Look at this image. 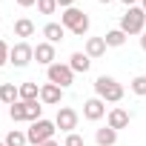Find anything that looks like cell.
Returning a JSON list of instances; mask_svg holds the SVG:
<instances>
[{
  "mask_svg": "<svg viewBox=\"0 0 146 146\" xmlns=\"http://www.w3.org/2000/svg\"><path fill=\"white\" fill-rule=\"evenodd\" d=\"M32 60H35V46H29L26 40H20V43L12 46V52H9V63H15L17 69H23V66H29Z\"/></svg>",
  "mask_w": 146,
  "mask_h": 146,
  "instance_id": "cell-6",
  "label": "cell"
},
{
  "mask_svg": "<svg viewBox=\"0 0 146 146\" xmlns=\"http://www.w3.org/2000/svg\"><path fill=\"white\" fill-rule=\"evenodd\" d=\"M15 35H17V37H32V35H35V23H32L29 17L15 20Z\"/></svg>",
  "mask_w": 146,
  "mask_h": 146,
  "instance_id": "cell-18",
  "label": "cell"
},
{
  "mask_svg": "<svg viewBox=\"0 0 146 146\" xmlns=\"http://www.w3.org/2000/svg\"><path fill=\"white\" fill-rule=\"evenodd\" d=\"M9 52H12V46H9L6 40H0V66L9 63Z\"/></svg>",
  "mask_w": 146,
  "mask_h": 146,
  "instance_id": "cell-26",
  "label": "cell"
},
{
  "mask_svg": "<svg viewBox=\"0 0 146 146\" xmlns=\"http://www.w3.org/2000/svg\"><path fill=\"white\" fill-rule=\"evenodd\" d=\"M6 146H26L29 143V137L23 135V132H17V129H12L9 135H6V140H3Z\"/></svg>",
  "mask_w": 146,
  "mask_h": 146,
  "instance_id": "cell-21",
  "label": "cell"
},
{
  "mask_svg": "<svg viewBox=\"0 0 146 146\" xmlns=\"http://www.w3.org/2000/svg\"><path fill=\"white\" fill-rule=\"evenodd\" d=\"M20 100H23V103L40 100V89H37V83H20Z\"/></svg>",
  "mask_w": 146,
  "mask_h": 146,
  "instance_id": "cell-17",
  "label": "cell"
},
{
  "mask_svg": "<svg viewBox=\"0 0 146 146\" xmlns=\"http://www.w3.org/2000/svg\"><path fill=\"white\" fill-rule=\"evenodd\" d=\"M140 9H143V12H146V0H140Z\"/></svg>",
  "mask_w": 146,
  "mask_h": 146,
  "instance_id": "cell-32",
  "label": "cell"
},
{
  "mask_svg": "<svg viewBox=\"0 0 146 146\" xmlns=\"http://www.w3.org/2000/svg\"><path fill=\"white\" fill-rule=\"evenodd\" d=\"M103 40H106V46H123V43H126V35H123L120 29H112V32L103 35Z\"/></svg>",
  "mask_w": 146,
  "mask_h": 146,
  "instance_id": "cell-20",
  "label": "cell"
},
{
  "mask_svg": "<svg viewBox=\"0 0 146 146\" xmlns=\"http://www.w3.org/2000/svg\"><path fill=\"white\" fill-rule=\"evenodd\" d=\"M57 6H63V9H72V6H75V0H57Z\"/></svg>",
  "mask_w": 146,
  "mask_h": 146,
  "instance_id": "cell-28",
  "label": "cell"
},
{
  "mask_svg": "<svg viewBox=\"0 0 146 146\" xmlns=\"http://www.w3.org/2000/svg\"><path fill=\"white\" fill-rule=\"evenodd\" d=\"M95 140H98V146H115L117 143V132L112 126H103V129L95 132Z\"/></svg>",
  "mask_w": 146,
  "mask_h": 146,
  "instance_id": "cell-15",
  "label": "cell"
},
{
  "mask_svg": "<svg viewBox=\"0 0 146 146\" xmlns=\"http://www.w3.org/2000/svg\"><path fill=\"white\" fill-rule=\"evenodd\" d=\"M98 3H112V0H98Z\"/></svg>",
  "mask_w": 146,
  "mask_h": 146,
  "instance_id": "cell-33",
  "label": "cell"
},
{
  "mask_svg": "<svg viewBox=\"0 0 146 146\" xmlns=\"http://www.w3.org/2000/svg\"><path fill=\"white\" fill-rule=\"evenodd\" d=\"M63 146H86V140H83V137H80L78 132H69V135H66V143H63Z\"/></svg>",
  "mask_w": 146,
  "mask_h": 146,
  "instance_id": "cell-25",
  "label": "cell"
},
{
  "mask_svg": "<svg viewBox=\"0 0 146 146\" xmlns=\"http://www.w3.org/2000/svg\"><path fill=\"white\" fill-rule=\"evenodd\" d=\"M132 92L140 95V98H146V75H137V78L132 80Z\"/></svg>",
  "mask_w": 146,
  "mask_h": 146,
  "instance_id": "cell-23",
  "label": "cell"
},
{
  "mask_svg": "<svg viewBox=\"0 0 146 146\" xmlns=\"http://www.w3.org/2000/svg\"><path fill=\"white\" fill-rule=\"evenodd\" d=\"M0 146H6V143H0Z\"/></svg>",
  "mask_w": 146,
  "mask_h": 146,
  "instance_id": "cell-34",
  "label": "cell"
},
{
  "mask_svg": "<svg viewBox=\"0 0 146 146\" xmlns=\"http://www.w3.org/2000/svg\"><path fill=\"white\" fill-rule=\"evenodd\" d=\"M106 126H112L115 132H117V129H126V126H129V112L120 109V106H115V109L109 112V123H106Z\"/></svg>",
  "mask_w": 146,
  "mask_h": 146,
  "instance_id": "cell-12",
  "label": "cell"
},
{
  "mask_svg": "<svg viewBox=\"0 0 146 146\" xmlns=\"http://www.w3.org/2000/svg\"><path fill=\"white\" fill-rule=\"evenodd\" d=\"M26 112H29V123H35V120H40V115H43V106H40L37 100H32V103H26Z\"/></svg>",
  "mask_w": 146,
  "mask_h": 146,
  "instance_id": "cell-22",
  "label": "cell"
},
{
  "mask_svg": "<svg viewBox=\"0 0 146 146\" xmlns=\"http://www.w3.org/2000/svg\"><path fill=\"white\" fill-rule=\"evenodd\" d=\"M69 66H72V72H80V75H86L89 66H92V57H89L86 52H75V54L69 57Z\"/></svg>",
  "mask_w": 146,
  "mask_h": 146,
  "instance_id": "cell-13",
  "label": "cell"
},
{
  "mask_svg": "<svg viewBox=\"0 0 146 146\" xmlns=\"http://www.w3.org/2000/svg\"><path fill=\"white\" fill-rule=\"evenodd\" d=\"M86 54L89 57H103L106 54V40L103 37H89L86 40Z\"/></svg>",
  "mask_w": 146,
  "mask_h": 146,
  "instance_id": "cell-16",
  "label": "cell"
},
{
  "mask_svg": "<svg viewBox=\"0 0 146 146\" xmlns=\"http://www.w3.org/2000/svg\"><path fill=\"white\" fill-rule=\"evenodd\" d=\"M35 60L49 69V66L54 63V43H37V46H35Z\"/></svg>",
  "mask_w": 146,
  "mask_h": 146,
  "instance_id": "cell-10",
  "label": "cell"
},
{
  "mask_svg": "<svg viewBox=\"0 0 146 146\" xmlns=\"http://www.w3.org/2000/svg\"><path fill=\"white\" fill-rule=\"evenodd\" d=\"M120 3H123L126 9H132V6H137V0H120Z\"/></svg>",
  "mask_w": 146,
  "mask_h": 146,
  "instance_id": "cell-29",
  "label": "cell"
},
{
  "mask_svg": "<svg viewBox=\"0 0 146 146\" xmlns=\"http://www.w3.org/2000/svg\"><path fill=\"white\" fill-rule=\"evenodd\" d=\"M54 126H57V129H63V132H75V129H78V112L72 109V106H57Z\"/></svg>",
  "mask_w": 146,
  "mask_h": 146,
  "instance_id": "cell-7",
  "label": "cell"
},
{
  "mask_svg": "<svg viewBox=\"0 0 146 146\" xmlns=\"http://www.w3.org/2000/svg\"><path fill=\"white\" fill-rule=\"evenodd\" d=\"M140 49H143V52H146V32H143V35H140Z\"/></svg>",
  "mask_w": 146,
  "mask_h": 146,
  "instance_id": "cell-30",
  "label": "cell"
},
{
  "mask_svg": "<svg viewBox=\"0 0 146 146\" xmlns=\"http://www.w3.org/2000/svg\"><path fill=\"white\" fill-rule=\"evenodd\" d=\"M17 100H20V86H15V83H0V103L12 106V103H17Z\"/></svg>",
  "mask_w": 146,
  "mask_h": 146,
  "instance_id": "cell-14",
  "label": "cell"
},
{
  "mask_svg": "<svg viewBox=\"0 0 146 146\" xmlns=\"http://www.w3.org/2000/svg\"><path fill=\"white\" fill-rule=\"evenodd\" d=\"M60 23L72 32V35H78V37H83L86 32H89V17H86V12H80V9H66L63 15H60Z\"/></svg>",
  "mask_w": 146,
  "mask_h": 146,
  "instance_id": "cell-2",
  "label": "cell"
},
{
  "mask_svg": "<svg viewBox=\"0 0 146 146\" xmlns=\"http://www.w3.org/2000/svg\"><path fill=\"white\" fill-rule=\"evenodd\" d=\"M95 95H98L100 100L117 103V100H123V86H120L115 78H109V75H100V78L95 80Z\"/></svg>",
  "mask_w": 146,
  "mask_h": 146,
  "instance_id": "cell-1",
  "label": "cell"
},
{
  "mask_svg": "<svg viewBox=\"0 0 146 146\" xmlns=\"http://www.w3.org/2000/svg\"><path fill=\"white\" fill-rule=\"evenodd\" d=\"M46 75H49V83H54V86H60V89H66V86L75 83V72H72L69 63H52V66L46 69Z\"/></svg>",
  "mask_w": 146,
  "mask_h": 146,
  "instance_id": "cell-5",
  "label": "cell"
},
{
  "mask_svg": "<svg viewBox=\"0 0 146 146\" xmlns=\"http://www.w3.org/2000/svg\"><path fill=\"white\" fill-rule=\"evenodd\" d=\"M60 100H63V89H60V86H54V83H43V86H40V103L57 106Z\"/></svg>",
  "mask_w": 146,
  "mask_h": 146,
  "instance_id": "cell-9",
  "label": "cell"
},
{
  "mask_svg": "<svg viewBox=\"0 0 146 146\" xmlns=\"http://www.w3.org/2000/svg\"><path fill=\"white\" fill-rule=\"evenodd\" d=\"M9 115H12V120H15V123H20V120H29V112H26V103H23V100L12 103V106H9Z\"/></svg>",
  "mask_w": 146,
  "mask_h": 146,
  "instance_id": "cell-19",
  "label": "cell"
},
{
  "mask_svg": "<svg viewBox=\"0 0 146 146\" xmlns=\"http://www.w3.org/2000/svg\"><path fill=\"white\" fill-rule=\"evenodd\" d=\"M40 146H60L57 140H46V143H40Z\"/></svg>",
  "mask_w": 146,
  "mask_h": 146,
  "instance_id": "cell-31",
  "label": "cell"
},
{
  "mask_svg": "<svg viewBox=\"0 0 146 146\" xmlns=\"http://www.w3.org/2000/svg\"><path fill=\"white\" fill-rule=\"evenodd\" d=\"M26 137H29V143H35V146H40V143H46V140H54V123L46 120V117H40V120H35V123L29 126Z\"/></svg>",
  "mask_w": 146,
  "mask_h": 146,
  "instance_id": "cell-4",
  "label": "cell"
},
{
  "mask_svg": "<svg viewBox=\"0 0 146 146\" xmlns=\"http://www.w3.org/2000/svg\"><path fill=\"white\" fill-rule=\"evenodd\" d=\"M35 3H37V0H17V6H20V9H29V6H35Z\"/></svg>",
  "mask_w": 146,
  "mask_h": 146,
  "instance_id": "cell-27",
  "label": "cell"
},
{
  "mask_svg": "<svg viewBox=\"0 0 146 146\" xmlns=\"http://www.w3.org/2000/svg\"><path fill=\"white\" fill-rule=\"evenodd\" d=\"M43 37H46V43H60L66 37V26L63 23H46L43 26Z\"/></svg>",
  "mask_w": 146,
  "mask_h": 146,
  "instance_id": "cell-11",
  "label": "cell"
},
{
  "mask_svg": "<svg viewBox=\"0 0 146 146\" xmlns=\"http://www.w3.org/2000/svg\"><path fill=\"white\" fill-rule=\"evenodd\" d=\"M143 26H146V12L140 6L126 9V15L120 17V32L123 35H143Z\"/></svg>",
  "mask_w": 146,
  "mask_h": 146,
  "instance_id": "cell-3",
  "label": "cell"
},
{
  "mask_svg": "<svg viewBox=\"0 0 146 146\" xmlns=\"http://www.w3.org/2000/svg\"><path fill=\"white\" fill-rule=\"evenodd\" d=\"M37 9H40V15H54L57 0H37Z\"/></svg>",
  "mask_w": 146,
  "mask_h": 146,
  "instance_id": "cell-24",
  "label": "cell"
},
{
  "mask_svg": "<svg viewBox=\"0 0 146 146\" xmlns=\"http://www.w3.org/2000/svg\"><path fill=\"white\" fill-rule=\"evenodd\" d=\"M103 115H106V100L89 98V100L83 103V117H86V120H100Z\"/></svg>",
  "mask_w": 146,
  "mask_h": 146,
  "instance_id": "cell-8",
  "label": "cell"
}]
</instances>
